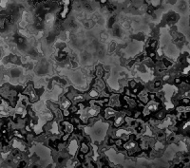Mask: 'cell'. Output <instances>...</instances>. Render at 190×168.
Returning a JSON list of instances; mask_svg holds the SVG:
<instances>
[{"label":"cell","instance_id":"1","mask_svg":"<svg viewBox=\"0 0 190 168\" xmlns=\"http://www.w3.org/2000/svg\"><path fill=\"white\" fill-rule=\"evenodd\" d=\"M79 146H80V142H79L78 140H76L71 137V139L68 142L67 149H66L70 158L72 159L75 158V156L77 155V153L79 152Z\"/></svg>","mask_w":190,"mask_h":168},{"label":"cell","instance_id":"2","mask_svg":"<svg viewBox=\"0 0 190 168\" xmlns=\"http://www.w3.org/2000/svg\"><path fill=\"white\" fill-rule=\"evenodd\" d=\"M146 107L150 111V113L154 114L155 112H157L160 108L163 107V103H162L161 101H159L158 99L152 100V101H149L146 105Z\"/></svg>","mask_w":190,"mask_h":168},{"label":"cell","instance_id":"3","mask_svg":"<svg viewBox=\"0 0 190 168\" xmlns=\"http://www.w3.org/2000/svg\"><path fill=\"white\" fill-rule=\"evenodd\" d=\"M90 87L95 88L96 90H98L99 92H101V91L107 89V85L106 81H105L103 78H94L91 83Z\"/></svg>","mask_w":190,"mask_h":168},{"label":"cell","instance_id":"4","mask_svg":"<svg viewBox=\"0 0 190 168\" xmlns=\"http://www.w3.org/2000/svg\"><path fill=\"white\" fill-rule=\"evenodd\" d=\"M57 104L59 105V107L61 108V110H64V109H69L70 107V105H72V103L70 100L67 98L65 94H62V95L59 96Z\"/></svg>","mask_w":190,"mask_h":168},{"label":"cell","instance_id":"5","mask_svg":"<svg viewBox=\"0 0 190 168\" xmlns=\"http://www.w3.org/2000/svg\"><path fill=\"white\" fill-rule=\"evenodd\" d=\"M148 95H149L148 90H147L146 88H144V89H142L136 96H137V100H138V101H140L142 104L146 105L147 103L149 102V97H148Z\"/></svg>","mask_w":190,"mask_h":168},{"label":"cell","instance_id":"6","mask_svg":"<svg viewBox=\"0 0 190 168\" xmlns=\"http://www.w3.org/2000/svg\"><path fill=\"white\" fill-rule=\"evenodd\" d=\"M79 152L83 153L85 155L91 156V147H90L89 142H80V146H79Z\"/></svg>","mask_w":190,"mask_h":168},{"label":"cell","instance_id":"7","mask_svg":"<svg viewBox=\"0 0 190 168\" xmlns=\"http://www.w3.org/2000/svg\"><path fill=\"white\" fill-rule=\"evenodd\" d=\"M112 126L115 127L116 129H118V128H121L124 126V116L123 115H118L115 117L114 119H113L112 121Z\"/></svg>","mask_w":190,"mask_h":168},{"label":"cell","instance_id":"8","mask_svg":"<svg viewBox=\"0 0 190 168\" xmlns=\"http://www.w3.org/2000/svg\"><path fill=\"white\" fill-rule=\"evenodd\" d=\"M153 117H154L155 119H157L158 121H163L166 118V115H167V110L164 107H162L160 108L157 112H155L154 114H152Z\"/></svg>","mask_w":190,"mask_h":168},{"label":"cell","instance_id":"9","mask_svg":"<svg viewBox=\"0 0 190 168\" xmlns=\"http://www.w3.org/2000/svg\"><path fill=\"white\" fill-rule=\"evenodd\" d=\"M105 72H106L105 67L103 65H96L95 68L93 69V76H94V78H103L105 75Z\"/></svg>","mask_w":190,"mask_h":168},{"label":"cell","instance_id":"10","mask_svg":"<svg viewBox=\"0 0 190 168\" xmlns=\"http://www.w3.org/2000/svg\"><path fill=\"white\" fill-rule=\"evenodd\" d=\"M87 94L89 100H97L100 98V92L93 87H89V89L87 91Z\"/></svg>","mask_w":190,"mask_h":168},{"label":"cell","instance_id":"11","mask_svg":"<svg viewBox=\"0 0 190 168\" xmlns=\"http://www.w3.org/2000/svg\"><path fill=\"white\" fill-rule=\"evenodd\" d=\"M9 63L12 65H17L21 63V58L16 54H11V55H9Z\"/></svg>","mask_w":190,"mask_h":168},{"label":"cell","instance_id":"12","mask_svg":"<svg viewBox=\"0 0 190 168\" xmlns=\"http://www.w3.org/2000/svg\"><path fill=\"white\" fill-rule=\"evenodd\" d=\"M68 121H70L71 124H74L75 126H78L79 124H82L81 121H80V118H79V116L77 115V114H75V115H71L69 119H68Z\"/></svg>","mask_w":190,"mask_h":168},{"label":"cell","instance_id":"13","mask_svg":"<svg viewBox=\"0 0 190 168\" xmlns=\"http://www.w3.org/2000/svg\"><path fill=\"white\" fill-rule=\"evenodd\" d=\"M56 59H57L59 62H65L68 59V54L65 53L64 51L59 50V52L56 54Z\"/></svg>","mask_w":190,"mask_h":168},{"label":"cell","instance_id":"14","mask_svg":"<svg viewBox=\"0 0 190 168\" xmlns=\"http://www.w3.org/2000/svg\"><path fill=\"white\" fill-rule=\"evenodd\" d=\"M152 83H153V87H154L155 90L161 89V88L163 87V85H164V82H163V80H162V79H156Z\"/></svg>","mask_w":190,"mask_h":168},{"label":"cell","instance_id":"15","mask_svg":"<svg viewBox=\"0 0 190 168\" xmlns=\"http://www.w3.org/2000/svg\"><path fill=\"white\" fill-rule=\"evenodd\" d=\"M70 139H71V135L69 134V133H63L60 136V141L63 142H67V144L70 142Z\"/></svg>","mask_w":190,"mask_h":168},{"label":"cell","instance_id":"16","mask_svg":"<svg viewBox=\"0 0 190 168\" xmlns=\"http://www.w3.org/2000/svg\"><path fill=\"white\" fill-rule=\"evenodd\" d=\"M69 109L70 111V113H71V115H75V114H78V112H79V108L77 106V105H74V104H72L70 105V107Z\"/></svg>","mask_w":190,"mask_h":168},{"label":"cell","instance_id":"17","mask_svg":"<svg viewBox=\"0 0 190 168\" xmlns=\"http://www.w3.org/2000/svg\"><path fill=\"white\" fill-rule=\"evenodd\" d=\"M138 83H139V82H137V81H136L135 79L129 80V81H128V85H127V87H128L130 88V89L132 90L133 88H135V87H137V85H138Z\"/></svg>","mask_w":190,"mask_h":168},{"label":"cell","instance_id":"18","mask_svg":"<svg viewBox=\"0 0 190 168\" xmlns=\"http://www.w3.org/2000/svg\"><path fill=\"white\" fill-rule=\"evenodd\" d=\"M75 158H76V161H78L80 162H83V161H85V159H86V155L83 154V153L78 152L77 155L75 156Z\"/></svg>","mask_w":190,"mask_h":168},{"label":"cell","instance_id":"19","mask_svg":"<svg viewBox=\"0 0 190 168\" xmlns=\"http://www.w3.org/2000/svg\"><path fill=\"white\" fill-rule=\"evenodd\" d=\"M96 1L102 6H106L107 3H109V0H96Z\"/></svg>","mask_w":190,"mask_h":168},{"label":"cell","instance_id":"20","mask_svg":"<svg viewBox=\"0 0 190 168\" xmlns=\"http://www.w3.org/2000/svg\"><path fill=\"white\" fill-rule=\"evenodd\" d=\"M100 36H101V38L103 39V40H107V34L105 33V32H102V33L100 34Z\"/></svg>","mask_w":190,"mask_h":168}]
</instances>
